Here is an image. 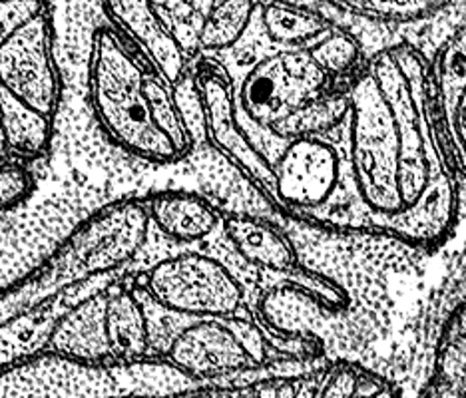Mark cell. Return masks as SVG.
Wrapping results in <instances>:
<instances>
[{
	"instance_id": "cell-1",
	"label": "cell",
	"mask_w": 466,
	"mask_h": 398,
	"mask_svg": "<svg viewBox=\"0 0 466 398\" xmlns=\"http://www.w3.org/2000/svg\"><path fill=\"white\" fill-rule=\"evenodd\" d=\"M369 70L393 112L400 142L399 194L402 209L379 225L400 239L434 244L449 234L459 202L457 185L441 155L439 134H434L431 122L425 66L410 46H399L377 55Z\"/></svg>"
},
{
	"instance_id": "cell-2",
	"label": "cell",
	"mask_w": 466,
	"mask_h": 398,
	"mask_svg": "<svg viewBox=\"0 0 466 398\" xmlns=\"http://www.w3.org/2000/svg\"><path fill=\"white\" fill-rule=\"evenodd\" d=\"M147 229L142 199H116L94 212L40 265L0 289V331L38 315L74 289L112 277L140 254Z\"/></svg>"
},
{
	"instance_id": "cell-3",
	"label": "cell",
	"mask_w": 466,
	"mask_h": 398,
	"mask_svg": "<svg viewBox=\"0 0 466 398\" xmlns=\"http://www.w3.org/2000/svg\"><path fill=\"white\" fill-rule=\"evenodd\" d=\"M216 393L166 359L88 363L38 351L0 364V398H189Z\"/></svg>"
},
{
	"instance_id": "cell-4",
	"label": "cell",
	"mask_w": 466,
	"mask_h": 398,
	"mask_svg": "<svg viewBox=\"0 0 466 398\" xmlns=\"http://www.w3.org/2000/svg\"><path fill=\"white\" fill-rule=\"evenodd\" d=\"M60 92L50 6L40 3L16 28L0 13V122L10 155L36 160L48 152Z\"/></svg>"
},
{
	"instance_id": "cell-5",
	"label": "cell",
	"mask_w": 466,
	"mask_h": 398,
	"mask_svg": "<svg viewBox=\"0 0 466 398\" xmlns=\"http://www.w3.org/2000/svg\"><path fill=\"white\" fill-rule=\"evenodd\" d=\"M147 62L112 26L96 28L88 62L90 104L104 134L136 158L154 164L186 160L160 130Z\"/></svg>"
},
{
	"instance_id": "cell-6",
	"label": "cell",
	"mask_w": 466,
	"mask_h": 398,
	"mask_svg": "<svg viewBox=\"0 0 466 398\" xmlns=\"http://www.w3.org/2000/svg\"><path fill=\"white\" fill-rule=\"evenodd\" d=\"M349 155L357 194L370 212V224L399 214L400 142L397 122L373 72L359 75L349 90Z\"/></svg>"
},
{
	"instance_id": "cell-7",
	"label": "cell",
	"mask_w": 466,
	"mask_h": 398,
	"mask_svg": "<svg viewBox=\"0 0 466 398\" xmlns=\"http://www.w3.org/2000/svg\"><path fill=\"white\" fill-rule=\"evenodd\" d=\"M144 287L160 307L198 321L236 317L243 305L238 279L218 259L201 254L160 261L150 269Z\"/></svg>"
},
{
	"instance_id": "cell-8",
	"label": "cell",
	"mask_w": 466,
	"mask_h": 398,
	"mask_svg": "<svg viewBox=\"0 0 466 398\" xmlns=\"http://www.w3.org/2000/svg\"><path fill=\"white\" fill-rule=\"evenodd\" d=\"M329 80L309 50L285 48L253 65L243 78L241 110L248 120L271 130L307 104L325 96Z\"/></svg>"
},
{
	"instance_id": "cell-9",
	"label": "cell",
	"mask_w": 466,
	"mask_h": 398,
	"mask_svg": "<svg viewBox=\"0 0 466 398\" xmlns=\"http://www.w3.org/2000/svg\"><path fill=\"white\" fill-rule=\"evenodd\" d=\"M194 80L201 132L206 134V142L233 164H238L273 197V165L241 128L229 78L218 68L204 66Z\"/></svg>"
},
{
	"instance_id": "cell-10",
	"label": "cell",
	"mask_w": 466,
	"mask_h": 398,
	"mask_svg": "<svg viewBox=\"0 0 466 398\" xmlns=\"http://www.w3.org/2000/svg\"><path fill=\"white\" fill-rule=\"evenodd\" d=\"M273 177V199L279 207H323L341 180V160L321 138L295 140L279 154Z\"/></svg>"
},
{
	"instance_id": "cell-11",
	"label": "cell",
	"mask_w": 466,
	"mask_h": 398,
	"mask_svg": "<svg viewBox=\"0 0 466 398\" xmlns=\"http://www.w3.org/2000/svg\"><path fill=\"white\" fill-rule=\"evenodd\" d=\"M164 359L177 371L211 386L228 374L256 366L226 319H204L187 324L169 343Z\"/></svg>"
},
{
	"instance_id": "cell-12",
	"label": "cell",
	"mask_w": 466,
	"mask_h": 398,
	"mask_svg": "<svg viewBox=\"0 0 466 398\" xmlns=\"http://www.w3.org/2000/svg\"><path fill=\"white\" fill-rule=\"evenodd\" d=\"M110 26L140 55L169 88L186 78L187 52L176 40L154 3H106Z\"/></svg>"
},
{
	"instance_id": "cell-13",
	"label": "cell",
	"mask_w": 466,
	"mask_h": 398,
	"mask_svg": "<svg viewBox=\"0 0 466 398\" xmlns=\"http://www.w3.org/2000/svg\"><path fill=\"white\" fill-rule=\"evenodd\" d=\"M187 160L194 162L196 174L201 177L206 190L214 195L211 204L216 207L221 205L229 209L228 215L258 217L278 225L283 209L278 207V202L256 180H251L224 154H219L206 142L196 144Z\"/></svg>"
},
{
	"instance_id": "cell-14",
	"label": "cell",
	"mask_w": 466,
	"mask_h": 398,
	"mask_svg": "<svg viewBox=\"0 0 466 398\" xmlns=\"http://www.w3.org/2000/svg\"><path fill=\"white\" fill-rule=\"evenodd\" d=\"M110 287L74 303L65 315L58 317L48 333L46 349L88 363L114 361L106 334V303Z\"/></svg>"
},
{
	"instance_id": "cell-15",
	"label": "cell",
	"mask_w": 466,
	"mask_h": 398,
	"mask_svg": "<svg viewBox=\"0 0 466 398\" xmlns=\"http://www.w3.org/2000/svg\"><path fill=\"white\" fill-rule=\"evenodd\" d=\"M431 86L437 90L441 114V138L466 172V144L461 132V112L466 98V26H462L447 45L441 48L432 68Z\"/></svg>"
},
{
	"instance_id": "cell-16",
	"label": "cell",
	"mask_w": 466,
	"mask_h": 398,
	"mask_svg": "<svg viewBox=\"0 0 466 398\" xmlns=\"http://www.w3.org/2000/svg\"><path fill=\"white\" fill-rule=\"evenodd\" d=\"M144 205L150 224L177 244L204 241L219 225L218 207L201 194L164 190L147 195Z\"/></svg>"
},
{
	"instance_id": "cell-17",
	"label": "cell",
	"mask_w": 466,
	"mask_h": 398,
	"mask_svg": "<svg viewBox=\"0 0 466 398\" xmlns=\"http://www.w3.org/2000/svg\"><path fill=\"white\" fill-rule=\"evenodd\" d=\"M224 232L239 257L253 267L283 275L298 271L295 249L275 224L258 217L226 215Z\"/></svg>"
},
{
	"instance_id": "cell-18",
	"label": "cell",
	"mask_w": 466,
	"mask_h": 398,
	"mask_svg": "<svg viewBox=\"0 0 466 398\" xmlns=\"http://www.w3.org/2000/svg\"><path fill=\"white\" fill-rule=\"evenodd\" d=\"M106 334L114 361L147 359L150 327L142 303L130 289L112 285L106 303Z\"/></svg>"
},
{
	"instance_id": "cell-19",
	"label": "cell",
	"mask_w": 466,
	"mask_h": 398,
	"mask_svg": "<svg viewBox=\"0 0 466 398\" xmlns=\"http://www.w3.org/2000/svg\"><path fill=\"white\" fill-rule=\"evenodd\" d=\"M261 25L273 45L288 46V50L291 46L303 48L309 42L315 45L331 28L319 15L301 3H271L261 6Z\"/></svg>"
},
{
	"instance_id": "cell-20",
	"label": "cell",
	"mask_w": 466,
	"mask_h": 398,
	"mask_svg": "<svg viewBox=\"0 0 466 398\" xmlns=\"http://www.w3.org/2000/svg\"><path fill=\"white\" fill-rule=\"evenodd\" d=\"M349 116V92H327L325 96L307 104L289 118L279 122L271 132L281 142L319 138V134L337 128Z\"/></svg>"
},
{
	"instance_id": "cell-21",
	"label": "cell",
	"mask_w": 466,
	"mask_h": 398,
	"mask_svg": "<svg viewBox=\"0 0 466 398\" xmlns=\"http://www.w3.org/2000/svg\"><path fill=\"white\" fill-rule=\"evenodd\" d=\"M259 6L249 0H226L206 6L204 23L199 30V50L219 52L236 46L246 35L253 13Z\"/></svg>"
},
{
	"instance_id": "cell-22",
	"label": "cell",
	"mask_w": 466,
	"mask_h": 398,
	"mask_svg": "<svg viewBox=\"0 0 466 398\" xmlns=\"http://www.w3.org/2000/svg\"><path fill=\"white\" fill-rule=\"evenodd\" d=\"M349 13L363 20L389 25H409L441 13L449 5L427 0H367V3H341Z\"/></svg>"
},
{
	"instance_id": "cell-23",
	"label": "cell",
	"mask_w": 466,
	"mask_h": 398,
	"mask_svg": "<svg viewBox=\"0 0 466 398\" xmlns=\"http://www.w3.org/2000/svg\"><path fill=\"white\" fill-rule=\"evenodd\" d=\"M307 50L329 78L349 75L361 62V45L345 30H335V33L325 35Z\"/></svg>"
},
{
	"instance_id": "cell-24",
	"label": "cell",
	"mask_w": 466,
	"mask_h": 398,
	"mask_svg": "<svg viewBox=\"0 0 466 398\" xmlns=\"http://www.w3.org/2000/svg\"><path fill=\"white\" fill-rule=\"evenodd\" d=\"M157 13L164 18L167 28L172 30L176 40L187 52V56L199 50V30L204 23L201 6L196 3H154Z\"/></svg>"
},
{
	"instance_id": "cell-25",
	"label": "cell",
	"mask_w": 466,
	"mask_h": 398,
	"mask_svg": "<svg viewBox=\"0 0 466 398\" xmlns=\"http://www.w3.org/2000/svg\"><path fill=\"white\" fill-rule=\"evenodd\" d=\"M33 192L35 180L26 164L10 154L0 155V212L25 204Z\"/></svg>"
},
{
	"instance_id": "cell-26",
	"label": "cell",
	"mask_w": 466,
	"mask_h": 398,
	"mask_svg": "<svg viewBox=\"0 0 466 398\" xmlns=\"http://www.w3.org/2000/svg\"><path fill=\"white\" fill-rule=\"evenodd\" d=\"M437 383L466 398V334L461 331L444 344L437 359Z\"/></svg>"
},
{
	"instance_id": "cell-27",
	"label": "cell",
	"mask_w": 466,
	"mask_h": 398,
	"mask_svg": "<svg viewBox=\"0 0 466 398\" xmlns=\"http://www.w3.org/2000/svg\"><path fill=\"white\" fill-rule=\"evenodd\" d=\"M226 323L231 327V331L238 334L239 343L243 344V349L249 354V359L256 364H263L268 359V347L266 341H263V334L259 331V327L249 319L243 317H229L226 319Z\"/></svg>"
},
{
	"instance_id": "cell-28",
	"label": "cell",
	"mask_w": 466,
	"mask_h": 398,
	"mask_svg": "<svg viewBox=\"0 0 466 398\" xmlns=\"http://www.w3.org/2000/svg\"><path fill=\"white\" fill-rule=\"evenodd\" d=\"M429 394H431V398H464L462 394L454 393V391L447 389V386H442L439 383H434V384L429 386Z\"/></svg>"
},
{
	"instance_id": "cell-29",
	"label": "cell",
	"mask_w": 466,
	"mask_h": 398,
	"mask_svg": "<svg viewBox=\"0 0 466 398\" xmlns=\"http://www.w3.org/2000/svg\"><path fill=\"white\" fill-rule=\"evenodd\" d=\"M461 132H462V140L466 144V98H464L462 112H461Z\"/></svg>"
},
{
	"instance_id": "cell-30",
	"label": "cell",
	"mask_w": 466,
	"mask_h": 398,
	"mask_svg": "<svg viewBox=\"0 0 466 398\" xmlns=\"http://www.w3.org/2000/svg\"><path fill=\"white\" fill-rule=\"evenodd\" d=\"M8 154L6 152V144H5V134H3V122H0V155Z\"/></svg>"
},
{
	"instance_id": "cell-31",
	"label": "cell",
	"mask_w": 466,
	"mask_h": 398,
	"mask_svg": "<svg viewBox=\"0 0 466 398\" xmlns=\"http://www.w3.org/2000/svg\"><path fill=\"white\" fill-rule=\"evenodd\" d=\"M459 331L462 334H466V309L461 313V317H459Z\"/></svg>"
}]
</instances>
